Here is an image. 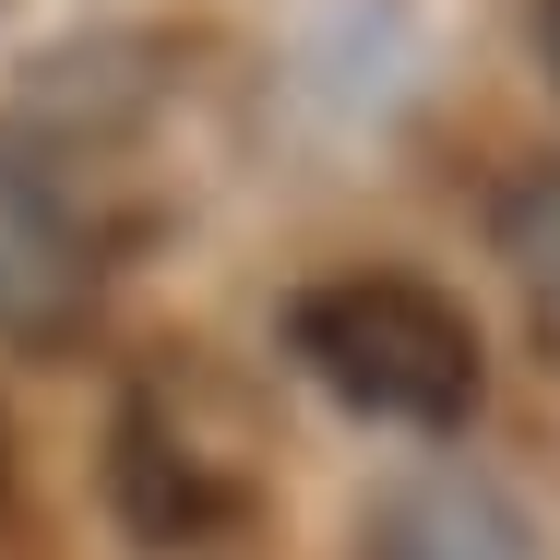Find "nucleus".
Segmentation results:
<instances>
[{
    "label": "nucleus",
    "mask_w": 560,
    "mask_h": 560,
    "mask_svg": "<svg viewBox=\"0 0 560 560\" xmlns=\"http://www.w3.org/2000/svg\"><path fill=\"white\" fill-rule=\"evenodd\" d=\"M287 346L335 406L394 418V430H453L477 406V323H465V299L418 287V275H323V287H299Z\"/></svg>",
    "instance_id": "nucleus-1"
},
{
    "label": "nucleus",
    "mask_w": 560,
    "mask_h": 560,
    "mask_svg": "<svg viewBox=\"0 0 560 560\" xmlns=\"http://www.w3.org/2000/svg\"><path fill=\"white\" fill-rule=\"evenodd\" d=\"M250 453H262L250 442V406L179 346V358H155V370L119 394L108 489H119V513H131V537L191 549V537H215V525L250 513Z\"/></svg>",
    "instance_id": "nucleus-2"
},
{
    "label": "nucleus",
    "mask_w": 560,
    "mask_h": 560,
    "mask_svg": "<svg viewBox=\"0 0 560 560\" xmlns=\"http://www.w3.org/2000/svg\"><path fill=\"white\" fill-rule=\"evenodd\" d=\"M96 311V226L72 191L0 143V346H60Z\"/></svg>",
    "instance_id": "nucleus-3"
},
{
    "label": "nucleus",
    "mask_w": 560,
    "mask_h": 560,
    "mask_svg": "<svg viewBox=\"0 0 560 560\" xmlns=\"http://www.w3.org/2000/svg\"><path fill=\"white\" fill-rule=\"evenodd\" d=\"M358 560H525V513L489 489V477H418V489H394L382 513H370V537Z\"/></svg>",
    "instance_id": "nucleus-4"
},
{
    "label": "nucleus",
    "mask_w": 560,
    "mask_h": 560,
    "mask_svg": "<svg viewBox=\"0 0 560 560\" xmlns=\"http://www.w3.org/2000/svg\"><path fill=\"white\" fill-rule=\"evenodd\" d=\"M0 537H12V418H0Z\"/></svg>",
    "instance_id": "nucleus-5"
},
{
    "label": "nucleus",
    "mask_w": 560,
    "mask_h": 560,
    "mask_svg": "<svg viewBox=\"0 0 560 560\" xmlns=\"http://www.w3.org/2000/svg\"><path fill=\"white\" fill-rule=\"evenodd\" d=\"M537 48H549V72H560V0H549V12H537Z\"/></svg>",
    "instance_id": "nucleus-6"
}]
</instances>
